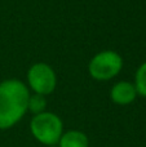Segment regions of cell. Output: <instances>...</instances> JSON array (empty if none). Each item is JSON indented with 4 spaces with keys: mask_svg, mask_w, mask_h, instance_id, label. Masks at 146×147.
Listing matches in <instances>:
<instances>
[{
    "mask_svg": "<svg viewBox=\"0 0 146 147\" xmlns=\"http://www.w3.org/2000/svg\"><path fill=\"white\" fill-rule=\"evenodd\" d=\"M136 97L137 92L135 88V84L129 83V81H119L111 88L110 92L111 101L120 106L131 105L136 99Z\"/></svg>",
    "mask_w": 146,
    "mask_h": 147,
    "instance_id": "5b68a950",
    "label": "cell"
},
{
    "mask_svg": "<svg viewBox=\"0 0 146 147\" xmlns=\"http://www.w3.org/2000/svg\"><path fill=\"white\" fill-rule=\"evenodd\" d=\"M30 130L38 142L48 147L56 146L64 134V123L56 114L44 111L34 115L30 123Z\"/></svg>",
    "mask_w": 146,
    "mask_h": 147,
    "instance_id": "7a4b0ae2",
    "label": "cell"
},
{
    "mask_svg": "<svg viewBox=\"0 0 146 147\" xmlns=\"http://www.w3.org/2000/svg\"><path fill=\"white\" fill-rule=\"evenodd\" d=\"M58 147H88V137L80 130H69L61 136L58 141Z\"/></svg>",
    "mask_w": 146,
    "mask_h": 147,
    "instance_id": "8992f818",
    "label": "cell"
},
{
    "mask_svg": "<svg viewBox=\"0 0 146 147\" xmlns=\"http://www.w3.org/2000/svg\"><path fill=\"white\" fill-rule=\"evenodd\" d=\"M28 88L18 79L0 83V129L14 127L27 112Z\"/></svg>",
    "mask_w": 146,
    "mask_h": 147,
    "instance_id": "6da1fadb",
    "label": "cell"
},
{
    "mask_svg": "<svg viewBox=\"0 0 146 147\" xmlns=\"http://www.w3.org/2000/svg\"><path fill=\"white\" fill-rule=\"evenodd\" d=\"M47 109V99L44 96L40 94H30V98H28V103H27V111L32 112L34 115H38L44 112Z\"/></svg>",
    "mask_w": 146,
    "mask_h": 147,
    "instance_id": "52a82bcc",
    "label": "cell"
},
{
    "mask_svg": "<svg viewBox=\"0 0 146 147\" xmlns=\"http://www.w3.org/2000/svg\"><path fill=\"white\" fill-rule=\"evenodd\" d=\"M135 88L137 94L146 97V62L137 69L135 75Z\"/></svg>",
    "mask_w": 146,
    "mask_h": 147,
    "instance_id": "ba28073f",
    "label": "cell"
},
{
    "mask_svg": "<svg viewBox=\"0 0 146 147\" xmlns=\"http://www.w3.org/2000/svg\"><path fill=\"white\" fill-rule=\"evenodd\" d=\"M27 83L34 93L40 96H48L53 93L57 85V76L49 65L39 62L28 69Z\"/></svg>",
    "mask_w": 146,
    "mask_h": 147,
    "instance_id": "277c9868",
    "label": "cell"
},
{
    "mask_svg": "<svg viewBox=\"0 0 146 147\" xmlns=\"http://www.w3.org/2000/svg\"><path fill=\"white\" fill-rule=\"evenodd\" d=\"M51 147H57V146H51Z\"/></svg>",
    "mask_w": 146,
    "mask_h": 147,
    "instance_id": "9c48e42d",
    "label": "cell"
},
{
    "mask_svg": "<svg viewBox=\"0 0 146 147\" xmlns=\"http://www.w3.org/2000/svg\"><path fill=\"white\" fill-rule=\"evenodd\" d=\"M123 69V58L114 51H103L97 53L88 65L89 75L95 80L106 81L115 78Z\"/></svg>",
    "mask_w": 146,
    "mask_h": 147,
    "instance_id": "3957f363",
    "label": "cell"
}]
</instances>
